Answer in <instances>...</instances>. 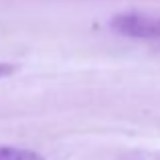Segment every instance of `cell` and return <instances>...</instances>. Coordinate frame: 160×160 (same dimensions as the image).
<instances>
[{"label": "cell", "instance_id": "3", "mask_svg": "<svg viewBox=\"0 0 160 160\" xmlns=\"http://www.w3.org/2000/svg\"><path fill=\"white\" fill-rule=\"evenodd\" d=\"M18 71V65L16 63H6V61H0V79L4 77H10Z\"/></svg>", "mask_w": 160, "mask_h": 160}, {"label": "cell", "instance_id": "2", "mask_svg": "<svg viewBox=\"0 0 160 160\" xmlns=\"http://www.w3.org/2000/svg\"><path fill=\"white\" fill-rule=\"evenodd\" d=\"M0 160H45L39 152L16 146H0Z\"/></svg>", "mask_w": 160, "mask_h": 160}, {"label": "cell", "instance_id": "1", "mask_svg": "<svg viewBox=\"0 0 160 160\" xmlns=\"http://www.w3.org/2000/svg\"><path fill=\"white\" fill-rule=\"evenodd\" d=\"M113 32L138 41H160V14L144 10L118 12L109 20Z\"/></svg>", "mask_w": 160, "mask_h": 160}]
</instances>
